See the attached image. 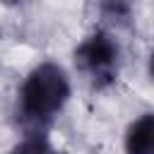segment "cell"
<instances>
[{"instance_id": "5b68a950", "label": "cell", "mask_w": 154, "mask_h": 154, "mask_svg": "<svg viewBox=\"0 0 154 154\" xmlns=\"http://www.w3.org/2000/svg\"><path fill=\"white\" fill-rule=\"evenodd\" d=\"M10 154H58V152L51 147V142L41 132H36V135H29L26 140H22L19 144H14Z\"/></svg>"}, {"instance_id": "3957f363", "label": "cell", "mask_w": 154, "mask_h": 154, "mask_svg": "<svg viewBox=\"0 0 154 154\" xmlns=\"http://www.w3.org/2000/svg\"><path fill=\"white\" fill-rule=\"evenodd\" d=\"M125 154H154V116H140L125 135Z\"/></svg>"}, {"instance_id": "6da1fadb", "label": "cell", "mask_w": 154, "mask_h": 154, "mask_svg": "<svg viewBox=\"0 0 154 154\" xmlns=\"http://www.w3.org/2000/svg\"><path fill=\"white\" fill-rule=\"evenodd\" d=\"M70 96V82L60 65L41 63L29 72L19 91V113L26 125L41 128L65 106Z\"/></svg>"}, {"instance_id": "7a4b0ae2", "label": "cell", "mask_w": 154, "mask_h": 154, "mask_svg": "<svg viewBox=\"0 0 154 154\" xmlns=\"http://www.w3.org/2000/svg\"><path fill=\"white\" fill-rule=\"evenodd\" d=\"M118 58H120L118 43L108 31H94L75 51V63L87 75L94 89H106L116 82Z\"/></svg>"}, {"instance_id": "277c9868", "label": "cell", "mask_w": 154, "mask_h": 154, "mask_svg": "<svg viewBox=\"0 0 154 154\" xmlns=\"http://www.w3.org/2000/svg\"><path fill=\"white\" fill-rule=\"evenodd\" d=\"M101 17L116 24H125L132 14V0H99Z\"/></svg>"}, {"instance_id": "8992f818", "label": "cell", "mask_w": 154, "mask_h": 154, "mask_svg": "<svg viewBox=\"0 0 154 154\" xmlns=\"http://www.w3.org/2000/svg\"><path fill=\"white\" fill-rule=\"evenodd\" d=\"M5 2H19V0H5Z\"/></svg>"}]
</instances>
